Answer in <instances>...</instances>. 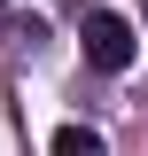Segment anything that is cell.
Returning <instances> with one entry per match:
<instances>
[{
	"label": "cell",
	"instance_id": "3",
	"mask_svg": "<svg viewBox=\"0 0 148 156\" xmlns=\"http://www.w3.org/2000/svg\"><path fill=\"white\" fill-rule=\"evenodd\" d=\"M0 8H8V0H0Z\"/></svg>",
	"mask_w": 148,
	"mask_h": 156
},
{
	"label": "cell",
	"instance_id": "1",
	"mask_svg": "<svg viewBox=\"0 0 148 156\" xmlns=\"http://www.w3.org/2000/svg\"><path fill=\"white\" fill-rule=\"evenodd\" d=\"M78 55H86L93 70H125V62H132V23L109 16V8H93L86 31H78Z\"/></svg>",
	"mask_w": 148,
	"mask_h": 156
},
{
	"label": "cell",
	"instance_id": "4",
	"mask_svg": "<svg viewBox=\"0 0 148 156\" xmlns=\"http://www.w3.org/2000/svg\"><path fill=\"white\" fill-rule=\"evenodd\" d=\"M140 8H148V0H140Z\"/></svg>",
	"mask_w": 148,
	"mask_h": 156
},
{
	"label": "cell",
	"instance_id": "2",
	"mask_svg": "<svg viewBox=\"0 0 148 156\" xmlns=\"http://www.w3.org/2000/svg\"><path fill=\"white\" fill-rule=\"evenodd\" d=\"M47 156H109V148H101V133H93V125H62Z\"/></svg>",
	"mask_w": 148,
	"mask_h": 156
}]
</instances>
